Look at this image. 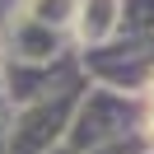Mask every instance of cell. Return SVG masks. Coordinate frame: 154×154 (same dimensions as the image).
Returning <instances> with one entry per match:
<instances>
[{"instance_id": "1", "label": "cell", "mask_w": 154, "mask_h": 154, "mask_svg": "<svg viewBox=\"0 0 154 154\" xmlns=\"http://www.w3.org/2000/svg\"><path fill=\"white\" fill-rule=\"evenodd\" d=\"M145 131H149V135H154V107H149V117H145Z\"/></svg>"}, {"instance_id": "2", "label": "cell", "mask_w": 154, "mask_h": 154, "mask_svg": "<svg viewBox=\"0 0 154 154\" xmlns=\"http://www.w3.org/2000/svg\"><path fill=\"white\" fill-rule=\"evenodd\" d=\"M149 98H154V75H149Z\"/></svg>"}]
</instances>
